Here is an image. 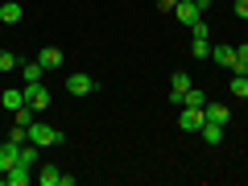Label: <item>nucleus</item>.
<instances>
[{
    "mask_svg": "<svg viewBox=\"0 0 248 186\" xmlns=\"http://www.w3.org/2000/svg\"><path fill=\"white\" fill-rule=\"evenodd\" d=\"M244 42H248V37H244Z\"/></svg>",
    "mask_w": 248,
    "mask_h": 186,
    "instance_id": "nucleus-28",
    "label": "nucleus"
},
{
    "mask_svg": "<svg viewBox=\"0 0 248 186\" xmlns=\"http://www.w3.org/2000/svg\"><path fill=\"white\" fill-rule=\"evenodd\" d=\"M199 137H203L207 145H219V141H223V124H211V120H203V128H199Z\"/></svg>",
    "mask_w": 248,
    "mask_h": 186,
    "instance_id": "nucleus-13",
    "label": "nucleus"
},
{
    "mask_svg": "<svg viewBox=\"0 0 248 186\" xmlns=\"http://www.w3.org/2000/svg\"><path fill=\"white\" fill-rule=\"evenodd\" d=\"M37 62H42L46 71H58V66H62V50H58V46H46V50L37 54Z\"/></svg>",
    "mask_w": 248,
    "mask_h": 186,
    "instance_id": "nucleus-12",
    "label": "nucleus"
},
{
    "mask_svg": "<svg viewBox=\"0 0 248 186\" xmlns=\"http://www.w3.org/2000/svg\"><path fill=\"white\" fill-rule=\"evenodd\" d=\"M190 50H195V58H207V54H211V42L199 37V42H190Z\"/></svg>",
    "mask_w": 248,
    "mask_h": 186,
    "instance_id": "nucleus-22",
    "label": "nucleus"
},
{
    "mask_svg": "<svg viewBox=\"0 0 248 186\" xmlns=\"http://www.w3.org/2000/svg\"><path fill=\"white\" fill-rule=\"evenodd\" d=\"M0 21H4V25H17L21 21V4L17 0H4V4H0Z\"/></svg>",
    "mask_w": 248,
    "mask_h": 186,
    "instance_id": "nucleus-14",
    "label": "nucleus"
},
{
    "mask_svg": "<svg viewBox=\"0 0 248 186\" xmlns=\"http://www.w3.org/2000/svg\"><path fill=\"white\" fill-rule=\"evenodd\" d=\"M174 4H178V0H161V9H170V13H174Z\"/></svg>",
    "mask_w": 248,
    "mask_h": 186,
    "instance_id": "nucleus-26",
    "label": "nucleus"
},
{
    "mask_svg": "<svg viewBox=\"0 0 248 186\" xmlns=\"http://www.w3.org/2000/svg\"><path fill=\"white\" fill-rule=\"evenodd\" d=\"M203 104H207V95H203L199 87H190V91L182 95V108H203Z\"/></svg>",
    "mask_w": 248,
    "mask_h": 186,
    "instance_id": "nucleus-17",
    "label": "nucleus"
},
{
    "mask_svg": "<svg viewBox=\"0 0 248 186\" xmlns=\"http://www.w3.org/2000/svg\"><path fill=\"white\" fill-rule=\"evenodd\" d=\"M203 120H211V124H228V120H232V108H223V104H203Z\"/></svg>",
    "mask_w": 248,
    "mask_h": 186,
    "instance_id": "nucleus-10",
    "label": "nucleus"
},
{
    "mask_svg": "<svg viewBox=\"0 0 248 186\" xmlns=\"http://www.w3.org/2000/svg\"><path fill=\"white\" fill-rule=\"evenodd\" d=\"M174 17L182 21L186 29H190V25H195L199 17H203V9H199V0H178V4H174Z\"/></svg>",
    "mask_w": 248,
    "mask_h": 186,
    "instance_id": "nucleus-3",
    "label": "nucleus"
},
{
    "mask_svg": "<svg viewBox=\"0 0 248 186\" xmlns=\"http://www.w3.org/2000/svg\"><path fill=\"white\" fill-rule=\"evenodd\" d=\"M190 37H195V42H199V37H211V33H207V21H203V17L190 25Z\"/></svg>",
    "mask_w": 248,
    "mask_h": 186,
    "instance_id": "nucleus-24",
    "label": "nucleus"
},
{
    "mask_svg": "<svg viewBox=\"0 0 248 186\" xmlns=\"http://www.w3.org/2000/svg\"><path fill=\"white\" fill-rule=\"evenodd\" d=\"M232 95H236V99H248V75H232Z\"/></svg>",
    "mask_w": 248,
    "mask_h": 186,
    "instance_id": "nucleus-18",
    "label": "nucleus"
},
{
    "mask_svg": "<svg viewBox=\"0 0 248 186\" xmlns=\"http://www.w3.org/2000/svg\"><path fill=\"white\" fill-rule=\"evenodd\" d=\"M17 161H21V145H17V141L9 137V141L0 145V174H4V170H13Z\"/></svg>",
    "mask_w": 248,
    "mask_h": 186,
    "instance_id": "nucleus-8",
    "label": "nucleus"
},
{
    "mask_svg": "<svg viewBox=\"0 0 248 186\" xmlns=\"http://www.w3.org/2000/svg\"><path fill=\"white\" fill-rule=\"evenodd\" d=\"M13 66H17V54H13V50H0V75L13 71Z\"/></svg>",
    "mask_w": 248,
    "mask_h": 186,
    "instance_id": "nucleus-21",
    "label": "nucleus"
},
{
    "mask_svg": "<svg viewBox=\"0 0 248 186\" xmlns=\"http://www.w3.org/2000/svg\"><path fill=\"white\" fill-rule=\"evenodd\" d=\"M42 75H46L42 62H25V83H42Z\"/></svg>",
    "mask_w": 248,
    "mask_h": 186,
    "instance_id": "nucleus-19",
    "label": "nucleus"
},
{
    "mask_svg": "<svg viewBox=\"0 0 248 186\" xmlns=\"http://www.w3.org/2000/svg\"><path fill=\"white\" fill-rule=\"evenodd\" d=\"M29 170H33V166H25V161H17L13 170H4V186H25L29 182Z\"/></svg>",
    "mask_w": 248,
    "mask_h": 186,
    "instance_id": "nucleus-9",
    "label": "nucleus"
},
{
    "mask_svg": "<svg viewBox=\"0 0 248 186\" xmlns=\"http://www.w3.org/2000/svg\"><path fill=\"white\" fill-rule=\"evenodd\" d=\"M13 116H17V124H21V128H29V124H33V116H37V112H33V108H25V104H21L17 112H13Z\"/></svg>",
    "mask_w": 248,
    "mask_h": 186,
    "instance_id": "nucleus-20",
    "label": "nucleus"
},
{
    "mask_svg": "<svg viewBox=\"0 0 248 186\" xmlns=\"http://www.w3.org/2000/svg\"><path fill=\"white\" fill-rule=\"evenodd\" d=\"M178 128H182V133H199V128H203V108H182Z\"/></svg>",
    "mask_w": 248,
    "mask_h": 186,
    "instance_id": "nucleus-7",
    "label": "nucleus"
},
{
    "mask_svg": "<svg viewBox=\"0 0 248 186\" xmlns=\"http://www.w3.org/2000/svg\"><path fill=\"white\" fill-rule=\"evenodd\" d=\"M25 108H33V112H46V108H50V91H46L42 83H25Z\"/></svg>",
    "mask_w": 248,
    "mask_h": 186,
    "instance_id": "nucleus-2",
    "label": "nucleus"
},
{
    "mask_svg": "<svg viewBox=\"0 0 248 186\" xmlns=\"http://www.w3.org/2000/svg\"><path fill=\"white\" fill-rule=\"evenodd\" d=\"M0 104L9 108V112H17V108L25 104V91H17V87H9V91H4V95H0Z\"/></svg>",
    "mask_w": 248,
    "mask_h": 186,
    "instance_id": "nucleus-16",
    "label": "nucleus"
},
{
    "mask_svg": "<svg viewBox=\"0 0 248 186\" xmlns=\"http://www.w3.org/2000/svg\"><path fill=\"white\" fill-rule=\"evenodd\" d=\"M236 17H244V21H248V0H236Z\"/></svg>",
    "mask_w": 248,
    "mask_h": 186,
    "instance_id": "nucleus-25",
    "label": "nucleus"
},
{
    "mask_svg": "<svg viewBox=\"0 0 248 186\" xmlns=\"http://www.w3.org/2000/svg\"><path fill=\"white\" fill-rule=\"evenodd\" d=\"M190 87H195V83H190V75L178 71V75H174V83H170V99H174V104H182V95H186Z\"/></svg>",
    "mask_w": 248,
    "mask_h": 186,
    "instance_id": "nucleus-11",
    "label": "nucleus"
},
{
    "mask_svg": "<svg viewBox=\"0 0 248 186\" xmlns=\"http://www.w3.org/2000/svg\"><path fill=\"white\" fill-rule=\"evenodd\" d=\"M25 137H29V145H37V149H46V145H58L62 141V133L54 128V124H42V120H33L25 128Z\"/></svg>",
    "mask_w": 248,
    "mask_h": 186,
    "instance_id": "nucleus-1",
    "label": "nucleus"
},
{
    "mask_svg": "<svg viewBox=\"0 0 248 186\" xmlns=\"http://www.w3.org/2000/svg\"><path fill=\"white\" fill-rule=\"evenodd\" d=\"M0 186H4V174H0Z\"/></svg>",
    "mask_w": 248,
    "mask_h": 186,
    "instance_id": "nucleus-27",
    "label": "nucleus"
},
{
    "mask_svg": "<svg viewBox=\"0 0 248 186\" xmlns=\"http://www.w3.org/2000/svg\"><path fill=\"white\" fill-rule=\"evenodd\" d=\"M37 182H42V186H75V174H62L58 166H42Z\"/></svg>",
    "mask_w": 248,
    "mask_h": 186,
    "instance_id": "nucleus-4",
    "label": "nucleus"
},
{
    "mask_svg": "<svg viewBox=\"0 0 248 186\" xmlns=\"http://www.w3.org/2000/svg\"><path fill=\"white\" fill-rule=\"evenodd\" d=\"M232 50H236V66H232V75H248V42L232 46Z\"/></svg>",
    "mask_w": 248,
    "mask_h": 186,
    "instance_id": "nucleus-15",
    "label": "nucleus"
},
{
    "mask_svg": "<svg viewBox=\"0 0 248 186\" xmlns=\"http://www.w3.org/2000/svg\"><path fill=\"white\" fill-rule=\"evenodd\" d=\"M21 161L25 166H37V145H21Z\"/></svg>",
    "mask_w": 248,
    "mask_h": 186,
    "instance_id": "nucleus-23",
    "label": "nucleus"
},
{
    "mask_svg": "<svg viewBox=\"0 0 248 186\" xmlns=\"http://www.w3.org/2000/svg\"><path fill=\"white\" fill-rule=\"evenodd\" d=\"M95 87L99 83L91 79V75H66V91H71V95H91Z\"/></svg>",
    "mask_w": 248,
    "mask_h": 186,
    "instance_id": "nucleus-6",
    "label": "nucleus"
},
{
    "mask_svg": "<svg viewBox=\"0 0 248 186\" xmlns=\"http://www.w3.org/2000/svg\"><path fill=\"white\" fill-rule=\"evenodd\" d=\"M207 58H211L215 66H219V71H232V66H236V50H232L228 42H219V46H211V54H207Z\"/></svg>",
    "mask_w": 248,
    "mask_h": 186,
    "instance_id": "nucleus-5",
    "label": "nucleus"
}]
</instances>
